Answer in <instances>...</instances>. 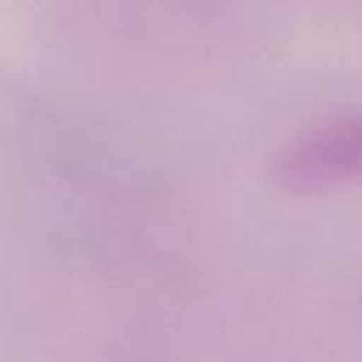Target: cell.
<instances>
[{
	"mask_svg": "<svg viewBox=\"0 0 362 362\" xmlns=\"http://www.w3.org/2000/svg\"><path fill=\"white\" fill-rule=\"evenodd\" d=\"M362 175V119H345L305 136L280 164L291 189H325Z\"/></svg>",
	"mask_w": 362,
	"mask_h": 362,
	"instance_id": "1",
	"label": "cell"
}]
</instances>
